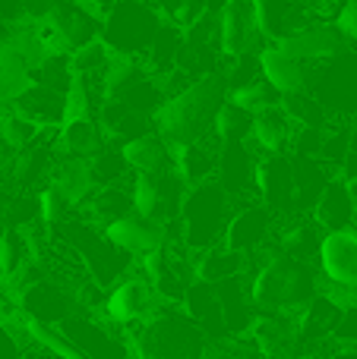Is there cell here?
<instances>
[{
  "instance_id": "cell-10",
  "label": "cell",
  "mask_w": 357,
  "mask_h": 359,
  "mask_svg": "<svg viewBox=\"0 0 357 359\" xmlns=\"http://www.w3.org/2000/svg\"><path fill=\"white\" fill-rule=\"evenodd\" d=\"M44 19L54 29L63 50H79L101 38V19L95 13H89L82 4H76V0H60Z\"/></svg>"
},
{
  "instance_id": "cell-13",
  "label": "cell",
  "mask_w": 357,
  "mask_h": 359,
  "mask_svg": "<svg viewBox=\"0 0 357 359\" xmlns=\"http://www.w3.org/2000/svg\"><path fill=\"white\" fill-rule=\"evenodd\" d=\"M32 82H35V63L16 44H0V107L16 104Z\"/></svg>"
},
{
  "instance_id": "cell-46",
  "label": "cell",
  "mask_w": 357,
  "mask_h": 359,
  "mask_svg": "<svg viewBox=\"0 0 357 359\" xmlns=\"http://www.w3.org/2000/svg\"><path fill=\"white\" fill-rule=\"evenodd\" d=\"M89 4H92V6H98V10H105V13H108L114 4H117V0H89Z\"/></svg>"
},
{
  "instance_id": "cell-37",
  "label": "cell",
  "mask_w": 357,
  "mask_h": 359,
  "mask_svg": "<svg viewBox=\"0 0 357 359\" xmlns=\"http://www.w3.org/2000/svg\"><path fill=\"white\" fill-rule=\"evenodd\" d=\"M67 208H70V198L63 196V192L57 189L54 183H48L41 192H38V215H41L48 224L63 221V215H67Z\"/></svg>"
},
{
  "instance_id": "cell-6",
  "label": "cell",
  "mask_w": 357,
  "mask_h": 359,
  "mask_svg": "<svg viewBox=\"0 0 357 359\" xmlns=\"http://www.w3.org/2000/svg\"><path fill=\"white\" fill-rule=\"evenodd\" d=\"M259 38H266V35H263V29H259L253 0H231V4L219 13V50L225 57L250 54Z\"/></svg>"
},
{
  "instance_id": "cell-33",
  "label": "cell",
  "mask_w": 357,
  "mask_h": 359,
  "mask_svg": "<svg viewBox=\"0 0 357 359\" xmlns=\"http://www.w3.org/2000/svg\"><path fill=\"white\" fill-rule=\"evenodd\" d=\"M0 136H4L16 151H25L29 145H35L38 136H41V123H35L32 117L13 111V114H4V117H0Z\"/></svg>"
},
{
  "instance_id": "cell-19",
  "label": "cell",
  "mask_w": 357,
  "mask_h": 359,
  "mask_svg": "<svg viewBox=\"0 0 357 359\" xmlns=\"http://www.w3.org/2000/svg\"><path fill=\"white\" fill-rule=\"evenodd\" d=\"M145 271H149L155 293H162V297H168V299H183L190 284H187V278H183V268L177 265L174 255L168 252V246L145 255Z\"/></svg>"
},
{
  "instance_id": "cell-20",
  "label": "cell",
  "mask_w": 357,
  "mask_h": 359,
  "mask_svg": "<svg viewBox=\"0 0 357 359\" xmlns=\"http://www.w3.org/2000/svg\"><path fill=\"white\" fill-rule=\"evenodd\" d=\"M51 183L70 198V205H82L89 196H92L95 170H92V164H89V158L70 155L67 161H60V168L54 170V180H51Z\"/></svg>"
},
{
  "instance_id": "cell-16",
  "label": "cell",
  "mask_w": 357,
  "mask_h": 359,
  "mask_svg": "<svg viewBox=\"0 0 357 359\" xmlns=\"http://www.w3.org/2000/svg\"><path fill=\"white\" fill-rule=\"evenodd\" d=\"M269 227H272V215L269 208L263 205H250V208L238 211V215L228 221V230H225V246L228 249H238V252H253L257 246H263V240L269 236Z\"/></svg>"
},
{
  "instance_id": "cell-26",
  "label": "cell",
  "mask_w": 357,
  "mask_h": 359,
  "mask_svg": "<svg viewBox=\"0 0 357 359\" xmlns=\"http://www.w3.org/2000/svg\"><path fill=\"white\" fill-rule=\"evenodd\" d=\"M22 306L32 318L38 322H48V325H60L63 316H67V299H63L60 290L54 287H44V284H29L25 287V297Z\"/></svg>"
},
{
  "instance_id": "cell-44",
  "label": "cell",
  "mask_w": 357,
  "mask_h": 359,
  "mask_svg": "<svg viewBox=\"0 0 357 359\" xmlns=\"http://www.w3.org/2000/svg\"><path fill=\"white\" fill-rule=\"evenodd\" d=\"M351 186H354V192H357V136H354V142H351Z\"/></svg>"
},
{
  "instance_id": "cell-7",
  "label": "cell",
  "mask_w": 357,
  "mask_h": 359,
  "mask_svg": "<svg viewBox=\"0 0 357 359\" xmlns=\"http://www.w3.org/2000/svg\"><path fill=\"white\" fill-rule=\"evenodd\" d=\"M105 233L114 246H120L126 255H149L155 249L168 246V230L158 217L145 215H120L105 224Z\"/></svg>"
},
{
  "instance_id": "cell-47",
  "label": "cell",
  "mask_w": 357,
  "mask_h": 359,
  "mask_svg": "<svg viewBox=\"0 0 357 359\" xmlns=\"http://www.w3.org/2000/svg\"><path fill=\"white\" fill-rule=\"evenodd\" d=\"M329 359H357V350H342V353H335Z\"/></svg>"
},
{
  "instance_id": "cell-39",
  "label": "cell",
  "mask_w": 357,
  "mask_h": 359,
  "mask_svg": "<svg viewBox=\"0 0 357 359\" xmlns=\"http://www.w3.org/2000/svg\"><path fill=\"white\" fill-rule=\"evenodd\" d=\"M335 341L357 344V306L342 312V322H339V328H335Z\"/></svg>"
},
{
  "instance_id": "cell-30",
  "label": "cell",
  "mask_w": 357,
  "mask_h": 359,
  "mask_svg": "<svg viewBox=\"0 0 357 359\" xmlns=\"http://www.w3.org/2000/svg\"><path fill=\"white\" fill-rule=\"evenodd\" d=\"M231 101L238 107H244L247 114H253L257 117L259 111H266V107H272V104H282V95H278V88L272 86V82H259V79H250V82H244V86H238L234 88V95H231Z\"/></svg>"
},
{
  "instance_id": "cell-22",
  "label": "cell",
  "mask_w": 357,
  "mask_h": 359,
  "mask_svg": "<svg viewBox=\"0 0 357 359\" xmlns=\"http://www.w3.org/2000/svg\"><path fill=\"white\" fill-rule=\"evenodd\" d=\"M253 139L263 151H285L291 139V123H288V111L282 104H272L266 111H259L253 117Z\"/></svg>"
},
{
  "instance_id": "cell-38",
  "label": "cell",
  "mask_w": 357,
  "mask_h": 359,
  "mask_svg": "<svg viewBox=\"0 0 357 359\" xmlns=\"http://www.w3.org/2000/svg\"><path fill=\"white\" fill-rule=\"evenodd\" d=\"M130 205H133V198H126V192L114 189V186L101 189L98 198H95V211H98V217H105V221H114V217L126 215Z\"/></svg>"
},
{
  "instance_id": "cell-15",
  "label": "cell",
  "mask_w": 357,
  "mask_h": 359,
  "mask_svg": "<svg viewBox=\"0 0 357 359\" xmlns=\"http://www.w3.org/2000/svg\"><path fill=\"white\" fill-rule=\"evenodd\" d=\"M354 186L345 180H329L326 189L316 198V224L326 230H345L354 224Z\"/></svg>"
},
{
  "instance_id": "cell-28",
  "label": "cell",
  "mask_w": 357,
  "mask_h": 359,
  "mask_svg": "<svg viewBox=\"0 0 357 359\" xmlns=\"http://www.w3.org/2000/svg\"><path fill=\"white\" fill-rule=\"evenodd\" d=\"M250 328H253L257 344L266 353H282V350H288L291 341H294V325L285 316H259Z\"/></svg>"
},
{
  "instance_id": "cell-34",
  "label": "cell",
  "mask_w": 357,
  "mask_h": 359,
  "mask_svg": "<svg viewBox=\"0 0 357 359\" xmlns=\"http://www.w3.org/2000/svg\"><path fill=\"white\" fill-rule=\"evenodd\" d=\"M215 133H219V139H225V142H240L244 136H250L253 133V114H247L244 107H238L231 101L219 111V117H215Z\"/></svg>"
},
{
  "instance_id": "cell-27",
  "label": "cell",
  "mask_w": 357,
  "mask_h": 359,
  "mask_svg": "<svg viewBox=\"0 0 357 359\" xmlns=\"http://www.w3.org/2000/svg\"><path fill=\"white\" fill-rule=\"evenodd\" d=\"M354 67L357 60H351V57H345V60L339 63H329V69L323 73V95L329 98V104L332 107H351L354 101Z\"/></svg>"
},
{
  "instance_id": "cell-4",
  "label": "cell",
  "mask_w": 357,
  "mask_h": 359,
  "mask_svg": "<svg viewBox=\"0 0 357 359\" xmlns=\"http://www.w3.org/2000/svg\"><path fill=\"white\" fill-rule=\"evenodd\" d=\"M162 29V13L149 0H117L101 19V41L124 57L149 54Z\"/></svg>"
},
{
  "instance_id": "cell-45",
  "label": "cell",
  "mask_w": 357,
  "mask_h": 359,
  "mask_svg": "<svg viewBox=\"0 0 357 359\" xmlns=\"http://www.w3.org/2000/svg\"><path fill=\"white\" fill-rule=\"evenodd\" d=\"M228 4H231V0H206V10H209V13H212V16H219V13H221V10H225V6H228Z\"/></svg>"
},
{
  "instance_id": "cell-21",
  "label": "cell",
  "mask_w": 357,
  "mask_h": 359,
  "mask_svg": "<svg viewBox=\"0 0 357 359\" xmlns=\"http://www.w3.org/2000/svg\"><path fill=\"white\" fill-rule=\"evenodd\" d=\"M219 151H215V145H209V139H196V142L183 145L181 149V161H177V174L183 177V183L196 186V183H206V180H212L215 168H219Z\"/></svg>"
},
{
  "instance_id": "cell-23",
  "label": "cell",
  "mask_w": 357,
  "mask_h": 359,
  "mask_svg": "<svg viewBox=\"0 0 357 359\" xmlns=\"http://www.w3.org/2000/svg\"><path fill=\"white\" fill-rule=\"evenodd\" d=\"M342 306L335 299L313 297L307 303V312L301 318V334L304 341H323V337H335V328L342 322Z\"/></svg>"
},
{
  "instance_id": "cell-43",
  "label": "cell",
  "mask_w": 357,
  "mask_h": 359,
  "mask_svg": "<svg viewBox=\"0 0 357 359\" xmlns=\"http://www.w3.org/2000/svg\"><path fill=\"white\" fill-rule=\"evenodd\" d=\"M22 359H60V356L51 353L48 347H41V350H29V353H22Z\"/></svg>"
},
{
  "instance_id": "cell-41",
  "label": "cell",
  "mask_w": 357,
  "mask_h": 359,
  "mask_svg": "<svg viewBox=\"0 0 357 359\" xmlns=\"http://www.w3.org/2000/svg\"><path fill=\"white\" fill-rule=\"evenodd\" d=\"M0 359H22V350H19L16 337H13L10 328L0 325Z\"/></svg>"
},
{
  "instance_id": "cell-3",
  "label": "cell",
  "mask_w": 357,
  "mask_h": 359,
  "mask_svg": "<svg viewBox=\"0 0 357 359\" xmlns=\"http://www.w3.org/2000/svg\"><path fill=\"white\" fill-rule=\"evenodd\" d=\"M316 297V278L307 259L278 252L257 271L250 284V303L259 309H301Z\"/></svg>"
},
{
  "instance_id": "cell-1",
  "label": "cell",
  "mask_w": 357,
  "mask_h": 359,
  "mask_svg": "<svg viewBox=\"0 0 357 359\" xmlns=\"http://www.w3.org/2000/svg\"><path fill=\"white\" fill-rule=\"evenodd\" d=\"M228 86L231 82L221 73L196 76L187 88L171 95L155 111V133L171 149H183V145L202 139L215 126L219 111L225 107Z\"/></svg>"
},
{
  "instance_id": "cell-8",
  "label": "cell",
  "mask_w": 357,
  "mask_h": 359,
  "mask_svg": "<svg viewBox=\"0 0 357 359\" xmlns=\"http://www.w3.org/2000/svg\"><path fill=\"white\" fill-rule=\"evenodd\" d=\"M275 44L301 60H329V57H339L345 50V32H342V25L329 22L297 25V29L285 32L282 38H275Z\"/></svg>"
},
{
  "instance_id": "cell-40",
  "label": "cell",
  "mask_w": 357,
  "mask_h": 359,
  "mask_svg": "<svg viewBox=\"0 0 357 359\" xmlns=\"http://www.w3.org/2000/svg\"><path fill=\"white\" fill-rule=\"evenodd\" d=\"M339 25L348 38L357 41V0H345L342 4V13H339Z\"/></svg>"
},
{
  "instance_id": "cell-2",
  "label": "cell",
  "mask_w": 357,
  "mask_h": 359,
  "mask_svg": "<svg viewBox=\"0 0 357 359\" xmlns=\"http://www.w3.org/2000/svg\"><path fill=\"white\" fill-rule=\"evenodd\" d=\"M209 334L190 312H152L143 318L133 350L136 359H206Z\"/></svg>"
},
{
  "instance_id": "cell-5",
  "label": "cell",
  "mask_w": 357,
  "mask_h": 359,
  "mask_svg": "<svg viewBox=\"0 0 357 359\" xmlns=\"http://www.w3.org/2000/svg\"><path fill=\"white\" fill-rule=\"evenodd\" d=\"M181 227L183 240L193 249H212L219 240H225L228 230V189L212 180L196 183L193 189L183 196L181 205Z\"/></svg>"
},
{
  "instance_id": "cell-32",
  "label": "cell",
  "mask_w": 357,
  "mask_h": 359,
  "mask_svg": "<svg viewBox=\"0 0 357 359\" xmlns=\"http://www.w3.org/2000/svg\"><path fill=\"white\" fill-rule=\"evenodd\" d=\"M22 265H29V240H22L16 227H10L0 233V274L13 280Z\"/></svg>"
},
{
  "instance_id": "cell-12",
  "label": "cell",
  "mask_w": 357,
  "mask_h": 359,
  "mask_svg": "<svg viewBox=\"0 0 357 359\" xmlns=\"http://www.w3.org/2000/svg\"><path fill=\"white\" fill-rule=\"evenodd\" d=\"M307 60L282 50L278 44L266 48L259 54V69H263V79L272 82L278 88V95H294V92H307L310 86V69L304 67Z\"/></svg>"
},
{
  "instance_id": "cell-42",
  "label": "cell",
  "mask_w": 357,
  "mask_h": 359,
  "mask_svg": "<svg viewBox=\"0 0 357 359\" xmlns=\"http://www.w3.org/2000/svg\"><path fill=\"white\" fill-rule=\"evenodd\" d=\"M16 158H19V151L13 149V145L6 142L4 136H0V174H6V170L16 164Z\"/></svg>"
},
{
  "instance_id": "cell-48",
  "label": "cell",
  "mask_w": 357,
  "mask_h": 359,
  "mask_svg": "<svg viewBox=\"0 0 357 359\" xmlns=\"http://www.w3.org/2000/svg\"><path fill=\"white\" fill-rule=\"evenodd\" d=\"M351 227H354V230H357V208H354V224H351Z\"/></svg>"
},
{
  "instance_id": "cell-25",
  "label": "cell",
  "mask_w": 357,
  "mask_h": 359,
  "mask_svg": "<svg viewBox=\"0 0 357 359\" xmlns=\"http://www.w3.org/2000/svg\"><path fill=\"white\" fill-rule=\"evenodd\" d=\"M297 6H301V0H253V10H257L263 35L275 41V38H282L285 32L297 29L294 25Z\"/></svg>"
},
{
  "instance_id": "cell-11",
  "label": "cell",
  "mask_w": 357,
  "mask_h": 359,
  "mask_svg": "<svg viewBox=\"0 0 357 359\" xmlns=\"http://www.w3.org/2000/svg\"><path fill=\"white\" fill-rule=\"evenodd\" d=\"M257 189L263 196L266 208L272 211H288L291 198H294V168L282 151H266V158L257 161Z\"/></svg>"
},
{
  "instance_id": "cell-9",
  "label": "cell",
  "mask_w": 357,
  "mask_h": 359,
  "mask_svg": "<svg viewBox=\"0 0 357 359\" xmlns=\"http://www.w3.org/2000/svg\"><path fill=\"white\" fill-rule=\"evenodd\" d=\"M320 268L332 284L345 287V290H357V230H329L320 243Z\"/></svg>"
},
{
  "instance_id": "cell-14",
  "label": "cell",
  "mask_w": 357,
  "mask_h": 359,
  "mask_svg": "<svg viewBox=\"0 0 357 359\" xmlns=\"http://www.w3.org/2000/svg\"><path fill=\"white\" fill-rule=\"evenodd\" d=\"M16 111L41 126H60L67 123V92L48 82H32L29 92L16 101Z\"/></svg>"
},
{
  "instance_id": "cell-31",
  "label": "cell",
  "mask_w": 357,
  "mask_h": 359,
  "mask_svg": "<svg viewBox=\"0 0 357 359\" xmlns=\"http://www.w3.org/2000/svg\"><path fill=\"white\" fill-rule=\"evenodd\" d=\"M240 265H244V252H238V249H209L200 265V278L209 280V284H219L225 278H234L240 271Z\"/></svg>"
},
{
  "instance_id": "cell-35",
  "label": "cell",
  "mask_w": 357,
  "mask_h": 359,
  "mask_svg": "<svg viewBox=\"0 0 357 359\" xmlns=\"http://www.w3.org/2000/svg\"><path fill=\"white\" fill-rule=\"evenodd\" d=\"M320 233H316V224H294L288 233L282 236V252L297 255V259H310L313 252H320Z\"/></svg>"
},
{
  "instance_id": "cell-29",
  "label": "cell",
  "mask_w": 357,
  "mask_h": 359,
  "mask_svg": "<svg viewBox=\"0 0 357 359\" xmlns=\"http://www.w3.org/2000/svg\"><path fill=\"white\" fill-rule=\"evenodd\" d=\"M183 25H177V22H162V29H158V35H155V41H152V48H149V60L155 63L158 69H171V67H177V57H181V50H183Z\"/></svg>"
},
{
  "instance_id": "cell-17",
  "label": "cell",
  "mask_w": 357,
  "mask_h": 359,
  "mask_svg": "<svg viewBox=\"0 0 357 359\" xmlns=\"http://www.w3.org/2000/svg\"><path fill=\"white\" fill-rule=\"evenodd\" d=\"M155 309V287L145 280H124L108 297V316L114 322H139Z\"/></svg>"
},
{
  "instance_id": "cell-36",
  "label": "cell",
  "mask_w": 357,
  "mask_h": 359,
  "mask_svg": "<svg viewBox=\"0 0 357 359\" xmlns=\"http://www.w3.org/2000/svg\"><path fill=\"white\" fill-rule=\"evenodd\" d=\"M282 107L288 111V117H294L297 123L304 126H320L326 120V107L320 101L307 98L304 92H294V95H282Z\"/></svg>"
},
{
  "instance_id": "cell-24",
  "label": "cell",
  "mask_w": 357,
  "mask_h": 359,
  "mask_svg": "<svg viewBox=\"0 0 357 359\" xmlns=\"http://www.w3.org/2000/svg\"><path fill=\"white\" fill-rule=\"evenodd\" d=\"M60 145L76 158H98L105 151V139L101 130L89 117H73L63 123L60 130Z\"/></svg>"
},
{
  "instance_id": "cell-18",
  "label": "cell",
  "mask_w": 357,
  "mask_h": 359,
  "mask_svg": "<svg viewBox=\"0 0 357 359\" xmlns=\"http://www.w3.org/2000/svg\"><path fill=\"white\" fill-rule=\"evenodd\" d=\"M120 151L126 158V168H133L136 174H164V170H171V145L158 133H139Z\"/></svg>"
}]
</instances>
